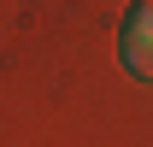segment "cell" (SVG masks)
<instances>
[{
  "label": "cell",
  "mask_w": 153,
  "mask_h": 147,
  "mask_svg": "<svg viewBox=\"0 0 153 147\" xmlns=\"http://www.w3.org/2000/svg\"><path fill=\"white\" fill-rule=\"evenodd\" d=\"M118 59H124V71L153 82V0H135L124 12V24H118Z\"/></svg>",
  "instance_id": "cell-1"
}]
</instances>
